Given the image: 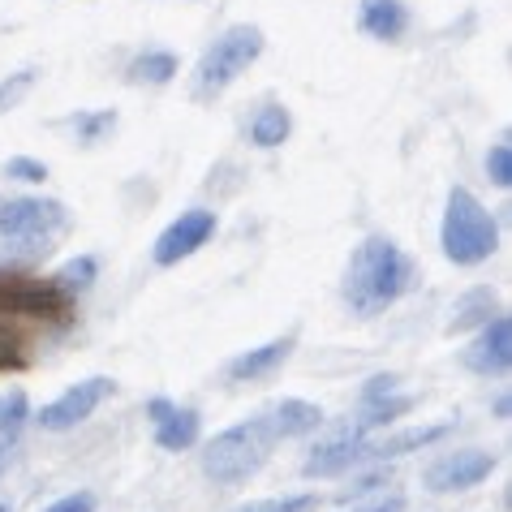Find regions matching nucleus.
Returning <instances> with one entry per match:
<instances>
[{
	"instance_id": "35",
	"label": "nucleus",
	"mask_w": 512,
	"mask_h": 512,
	"mask_svg": "<svg viewBox=\"0 0 512 512\" xmlns=\"http://www.w3.org/2000/svg\"><path fill=\"white\" fill-rule=\"evenodd\" d=\"M0 512H13V504H0Z\"/></svg>"
},
{
	"instance_id": "9",
	"label": "nucleus",
	"mask_w": 512,
	"mask_h": 512,
	"mask_svg": "<svg viewBox=\"0 0 512 512\" xmlns=\"http://www.w3.org/2000/svg\"><path fill=\"white\" fill-rule=\"evenodd\" d=\"M216 237V211H203V207H194V211H181V216L168 224V229L155 237V263L160 267H173L181 259H190L194 250H203L207 241Z\"/></svg>"
},
{
	"instance_id": "4",
	"label": "nucleus",
	"mask_w": 512,
	"mask_h": 512,
	"mask_svg": "<svg viewBox=\"0 0 512 512\" xmlns=\"http://www.w3.org/2000/svg\"><path fill=\"white\" fill-rule=\"evenodd\" d=\"M65 229L69 207L56 198H9V203H0V241H9L26 259H44Z\"/></svg>"
},
{
	"instance_id": "2",
	"label": "nucleus",
	"mask_w": 512,
	"mask_h": 512,
	"mask_svg": "<svg viewBox=\"0 0 512 512\" xmlns=\"http://www.w3.org/2000/svg\"><path fill=\"white\" fill-rule=\"evenodd\" d=\"M276 444H280V435H276L272 418L267 414L246 418L203 444V474L216 482V487H241V482H250L272 461Z\"/></svg>"
},
{
	"instance_id": "25",
	"label": "nucleus",
	"mask_w": 512,
	"mask_h": 512,
	"mask_svg": "<svg viewBox=\"0 0 512 512\" xmlns=\"http://www.w3.org/2000/svg\"><path fill=\"white\" fill-rule=\"evenodd\" d=\"M487 177H491V186H500V190L512 186V147H508V138H500L487 151Z\"/></svg>"
},
{
	"instance_id": "5",
	"label": "nucleus",
	"mask_w": 512,
	"mask_h": 512,
	"mask_svg": "<svg viewBox=\"0 0 512 512\" xmlns=\"http://www.w3.org/2000/svg\"><path fill=\"white\" fill-rule=\"evenodd\" d=\"M263 56V31L250 22H237L229 26L216 44L203 52V61H198V74H194V95L198 99H216L233 87V82L246 74V69Z\"/></svg>"
},
{
	"instance_id": "6",
	"label": "nucleus",
	"mask_w": 512,
	"mask_h": 512,
	"mask_svg": "<svg viewBox=\"0 0 512 512\" xmlns=\"http://www.w3.org/2000/svg\"><path fill=\"white\" fill-rule=\"evenodd\" d=\"M117 392V383H112L108 375H91V379H82V383H74V388H65L56 401H48L44 409L35 414V422L44 426V431H74V426H82L99 405L108 401V396Z\"/></svg>"
},
{
	"instance_id": "34",
	"label": "nucleus",
	"mask_w": 512,
	"mask_h": 512,
	"mask_svg": "<svg viewBox=\"0 0 512 512\" xmlns=\"http://www.w3.org/2000/svg\"><path fill=\"white\" fill-rule=\"evenodd\" d=\"M5 469H9V448H0V478H5Z\"/></svg>"
},
{
	"instance_id": "23",
	"label": "nucleus",
	"mask_w": 512,
	"mask_h": 512,
	"mask_svg": "<svg viewBox=\"0 0 512 512\" xmlns=\"http://www.w3.org/2000/svg\"><path fill=\"white\" fill-rule=\"evenodd\" d=\"M233 512H319V495H276V500H254Z\"/></svg>"
},
{
	"instance_id": "29",
	"label": "nucleus",
	"mask_w": 512,
	"mask_h": 512,
	"mask_svg": "<svg viewBox=\"0 0 512 512\" xmlns=\"http://www.w3.org/2000/svg\"><path fill=\"white\" fill-rule=\"evenodd\" d=\"M26 358H22V340L9 332V327H0V371H18Z\"/></svg>"
},
{
	"instance_id": "32",
	"label": "nucleus",
	"mask_w": 512,
	"mask_h": 512,
	"mask_svg": "<svg viewBox=\"0 0 512 512\" xmlns=\"http://www.w3.org/2000/svg\"><path fill=\"white\" fill-rule=\"evenodd\" d=\"M168 409H173V401H168V396H151V401H147V418H151V422H160Z\"/></svg>"
},
{
	"instance_id": "27",
	"label": "nucleus",
	"mask_w": 512,
	"mask_h": 512,
	"mask_svg": "<svg viewBox=\"0 0 512 512\" xmlns=\"http://www.w3.org/2000/svg\"><path fill=\"white\" fill-rule=\"evenodd\" d=\"M31 87H35V69H22V74H13V78L0 82V112L18 104V99H22L26 91H31Z\"/></svg>"
},
{
	"instance_id": "16",
	"label": "nucleus",
	"mask_w": 512,
	"mask_h": 512,
	"mask_svg": "<svg viewBox=\"0 0 512 512\" xmlns=\"http://www.w3.org/2000/svg\"><path fill=\"white\" fill-rule=\"evenodd\" d=\"M500 315V302H495V293L491 289H469L461 293L457 302H452V315H448V332L457 336V332H474V327H482L487 319Z\"/></svg>"
},
{
	"instance_id": "8",
	"label": "nucleus",
	"mask_w": 512,
	"mask_h": 512,
	"mask_svg": "<svg viewBox=\"0 0 512 512\" xmlns=\"http://www.w3.org/2000/svg\"><path fill=\"white\" fill-rule=\"evenodd\" d=\"M461 366L482 379H504L512 371V319L495 315L478 327V336L461 349Z\"/></svg>"
},
{
	"instance_id": "26",
	"label": "nucleus",
	"mask_w": 512,
	"mask_h": 512,
	"mask_svg": "<svg viewBox=\"0 0 512 512\" xmlns=\"http://www.w3.org/2000/svg\"><path fill=\"white\" fill-rule=\"evenodd\" d=\"M5 177H13V181H48V164H39V160H31V155H13V160L5 164Z\"/></svg>"
},
{
	"instance_id": "22",
	"label": "nucleus",
	"mask_w": 512,
	"mask_h": 512,
	"mask_svg": "<svg viewBox=\"0 0 512 512\" xmlns=\"http://www.w3.org/2000/svg\"><path fill=\"white\" fill-rule=\"evenodd\" d=\"M74 134H78V142H87V147H95V142H104V134H112L117 130V112L112 108H99V112H78L74 121Z\"/></svg>"
},
{
	"instance_id": "30",
	"label": "nucleus",
	"mask_w": 512,
	"mask_h": 512,
	"mask_svg": "<svg viewBox=\"0 0 512 512\" xmlns=\"http://www.w3.org/2000/svg\"><path fill=\"white\" fill-rule=\"evenodd\" d=\"M44 512H95V495H91V491L61 495V500H56V504H48Z\"/></svg>"
},
{
	"instance_id": "12",
	"label": "nucleus",
	"mask_w": 512,
	"mask_h": 512,
	"mask_svg": "<svg viewBox=\"0 0 512 512\" xmlns=\"http://www.w3.org/2000/svg\"><path fill=\"white\" fill-rule=\"evenodd\" d=\"M293 345H297L293 336H280V340H267V345H259V349H246V353H237V358L224 366V375H229L233 383H259V379H272L280 366L293 358Z\"/></svg>"
},
{
	"instance_id": "19",
	"label": "nucleus",
	"mask_w": 512,
	"mask_h": 512,
	"mask_svg": "<svg viewBox=\"0 0 512 512\" xmlns=\"http://www.w3.org/2000/svg\"><path fill=\"white\" fill-rule=\"evenodd\" d=\"M177 56L173 52H142L130 61V82L134 87H164L177 78Z\"/></svg>"
},
{
	"instance_id": "28",
	"label": "nucleus",
	"mask_w": 512,
	"mask_h": 512,
	"mask_svg": "<svg viewBox=\"0 0 512 512\" xmlns=\"http://www.w3.org/2000/svg\"><path fill=\"white\" fill-rule=\"evenodd\" d=\"M396 388H401V375H371L362 383L358 405H375V401H383V396H392Z\"/></svg>"
},
{
	"instance_id": "17",
	"label": "nucleus",
	"mask_w": 512,
	"mask_h": 512,
	"mask_svg": "<svg viewBox=\"0 0 512 512\" xmlns=\"http://www.w3.org/2000/svg\"><path fill=\"white\" fill-rule=\"evenodd\" d=\"M414 405H418L414 392H392V396H383V401H375V405H358L353 426H358L362 435H371V431H379V426H392L396 418H405Z\"/></svg>"
},
{
	"instance_id": "21",
	"label": "nucleus",
	"mask_w": 512,
	"mask_h": 512,
	"mask_svg": "<svg viewBox=\"0 0 512 512\" xmlns=\"http://www.w3.org/2000/svg\"><path fill=\"white\" fill-rule=\"evenodd\" d=\"M95 276H99V263L91 259V254H82V259H69V263L61 267V272L52 276V284H56L61 293L74 297V293H87Z\"/></svg>"
},
{
	"instance_id": "14",
	"label": "nucleus",
	"mask_w": 512,
	"mask_h": 512,
	"mask_svg": "<svg viewBox=\"0 0 512 512\" xmlns=\"http://www.w3.org/2000/svg\"><path fill=\"white\" fill-rule=\"evenodd\" d=\"M272 426H276V435L280 439H302V435H315L319 426L327 422V414H323V405H315V401H302V396H289V401H280L272 414Z\"/></svg>"
},
{
	"instance_id": "10",
	"label": "nucleus",
	"mask_w": 512,
	"mask_h": 512,
	"mask_svg": "<svg viewBox=\"0 0 512 512\" xmlns=\"http://www.w3.org/2000/svg\"><path fill=\"white\" fill-rule=\"evenodd\" d=\"M366 439H371V435H362L353 422L340 426V431H332L327 439H319V444L306 452L302 474H306V478H336V474H349L353 465H362Z\"/></svg>"
},
{
	"instance_id": "20",
	"label": "nucleus",
	"mask_w": 512,
	"mask_h": 512,
	"mask_svg": "<svg viewBox=\"0 0 512 512\" xmlns=\"http://www.w3.org/2000/svg\"><path fill=\"white\" fill-rule=\"evenodd\" d=\"M31 422V401H26L22 388H13L0 396V448H13L22 435V426Z\"/></svg>"
},
{
	"instance_id": "33",
	"label": "nucleus",
	"mask_w": 512,
	"mask_h": 512,
	"mask_svg": "<svg viewBox=\"0 0 512 512\" xmlns=\"http://www.w3.org/2000/svg\"><path fill=\"white\" fill-rule=\"evenodd\" d=\"M508 409H512V401H508V392H504V396H495V418H500V422H504V418H508Z\"/></svg>"
},
{
	"instance_id": "13",
	"label": "nucleus",
	"mask_w": 512,
	"mask_h": 512,
	"mask_svg": "<svg viewBox=\"0 0 512 512\" xmlns=\"http://www.w3.org/2000/svg\"><path fill=\"white\" fill-rule=\"evenodd\" d=\"M358 26H362V35L383 39V44H396V39L409 31V9L401 5V0H362Z\"/></svg>"
},
{
	"instance_id": "18",
	"label": "nucleus",
	"mask_w": 512,
	"mask_h": 512,
	"mask_svg": "<svg viewBox=\"0 0 512 512\" xmlns=\"http://www.w3.org/2000/svg\"><path fill=\"white\" fill-rule=\"evenodd\" d=\"M289 134H293V112L284 104H267L259 117L250 121V142H254V147H263V151L280 147Z\"/></svg>"
},
{
	"instance_id": "7",
	"label": "nucleus",
	"mask_w": 512,
	"mask_h": 512,
	"mask_svg": "<svg viewBox=\"0 0 512 512\" xmlns=\"http://www.w3.org/2000/svg\"><path fill=\"white\" fill-rule=\"evenodd\" d=\"M495 465H500V457L487 448H457V452H444V457H435L426 465L422 482L435 495H457V491H469V487H478V482H487L495 474Z\"/></svg>"
},
{
	"instance_id": "11",
	"label": "nucleus",
	"mask_w": 512,
	"mask_h": 512,
	"mask_svg": "<svg viewBox=\"0 0 512 512\" xmlns=\"http://www.w3.org/2000/svg\"><path fill=\"white\" fill-rule=\"evenodd\" d=\"M452 431L448 422H435V426H405V431H392V435H379V439H366L362 448V461H396V457H409V452H422L439 444Z\"/></svg>"
},
{
	"instance_id": "24",
	"label": "nucleus",
	"mask_w": 512,
	"mask_h": 512,
	"mask_svg": "<svg viewBox=\"0 0 512 512\" xmlns=\"http://www.w3.org/2000/svg\"><path fill=\"white\" fill-rule=\"evenodd\" d=\"M383 487H392V469H383V465H375L371 474H362V478H353L345 491H340V504H349V500H362V495H375V491H383Z\"/></svg>"
},
{
	"instance_id": "31",
	"label": "nucleus",
	"mask_w": 512,
	"mask_h": 512,
	"mask_svg": "<svg viewBox=\"0 0 512 512\" xmlns=\"http://www.w3.org/2000/svg\"><path fill=\"white\" fill-rule=\"evenodd\" d=\"M353 512H405V500L401 495H383L379 504H366V508H353Z\"/></svg>"
},
{
	"instance_id": "3",
	"label": "nucleus",
	"mask_w": 512,
	"mask_h": 512,
	"mask_svg": "<svg viewBox=\"0 0 512 512\" xmlns=\"http://www.w3.org/2000/svg\"><path fill=\"white\" fill-rule=\"evenodd\" d=\"M439 246H444V259L457 267H478L500 250L495 216L465 186L448 194V211H444V224H439Z\"/></svg>"
},
{
	"instance_id": "1",
	"label": "nucleus",
	"mask_w": 512,
	"mask_h": 512,
	"mask_svg": "<svg viewBox=\"0 0 512 512\" xmlns=\"http://www.w3.org/2000/svg\"><path fill=\"white\" fill-rule=\"evenodd\" d=\"M414 284V263L401 254V246L388 237H366L358 250L349 254V267H345V302L353 315L362 319H375L383 315L392 302H401V293Z\"/></svg>"
},
{
	"instance_id": "15",
	"label": "nucleus",
	"mask_w": 512,
	"mask_h": 512,
	"mask_svg": "<svg viewBox=\"0 0 512 512\" xmlns=\"http://www.w3.org/2000/svg\"><path fill=\"white\" fill-rule=\"evenodd\" d=\"M198 435H203V414L198 409H168V414L155 422V444L164 452H186L198 444Z\"/></svg>"
}]
</instances>
